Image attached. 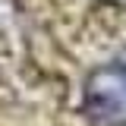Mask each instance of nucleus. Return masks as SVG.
I'll return each instance as SVG.
<instances>
[{
    "label": "nucleus",
    "mask_w": 126,
    "mask_h": 126,
    "mask_svg": "<svg viewBox=\"0 0 126 126\" xmlns=\"http://www.w3.org/2000/svg\"><path fill=\"white\" fill-rule=\"evenodd\" d=\"M85 113L98 126H126V63H107L85 82Z\"/></svg>",
    "instance_id": "f257e3e1"
},
{
    "label": "nucleus",
    "mask_w": 126,
    "mask_h": 126,
    "mask_svg": "<svg viewBox=\"0 0 126 126\" xmlns=\"http://www.w3.org/2000/svg\"><path fill=\"white\" fill-rule=\"evenodd\" d=\"M110 3H126V0H110Z\"/></svg>",
    "instance_id": "f03ea898"
}]
</instances>
